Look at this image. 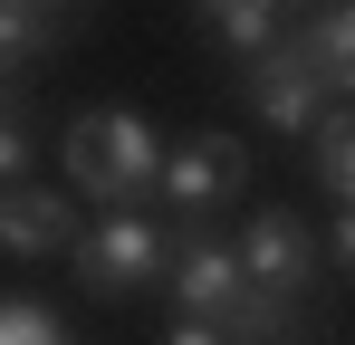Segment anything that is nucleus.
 <instances>
[{"instance_id":"f8f14e48","label":"nucleus","mask_w":355,"mask_h":345,"mask_svg":"<svg viewBox=\"0 0 355 345\" xmlns=\"http://www.w3.org/2000/svg\"><path fill=\"white\" fill-rule=\"evenodd\" d=\"M0 345H67V326L29 297H0Z\"/></svg>"},{"instance_id":"423d86ee","label":"nucleus","mask_w":355,"mask_h":345,"mask_svg":"<svg viewBox=\"0 0 355 345\" xmlns=\"http://www.w3.org/2000/svg\"><path fill=\"white\" fill-rule=\"evenodd\" d=\"M279 39L307 57V77L327 96H355V0H288V29Z\"/></svg>"},{"instance_id":"9d476101","label":"nucleus","mask_w":355,"mask_h":345,"mask_svg":"<svg viewBox=\"0 0 355 345\" xmlns=\"http://www.w3.org/2000/svg\"><path fill=\"white\" fill-rule=\"evenodd\" d=\"M49 39H58V29H49L29 0H10V10H0V77H10V67H29V57H49Z\"/></svg>"},{"instance_id":"f257e3e1","label":"nucleus","mask_w":355,"mask_h":345,"mask_svg":"<svg viewBox=\"0 0 355 345\" xmlns=\"http://www.w3.org/2000/svg\"><path fill=\"white\" fill-rule=\"evenodd\" d=\"M58 154H67V192L106 202V211H135L154 192V172H164V144H154V125L135 106H77Z\"/></svg>"},{"instance_id":"20e7f679","label":"nucleus","mask_w":355,"mask_h":345,"mask_svg":"<svg viewBox=\"0 0 355 345\" xmlns=\"http://www.w3.org/2000/svg\"><path fill=\"white\" fill-rule=\"evenodd\" d=\"M240 278L250 288H269V297H307V288H317V230L297 221V211H250V230H240Z\"/></svg>"},{"instance_id":"9b49d317","label":"nucleus","mask_w":355,"mask_h":345,"mask_svg":"<svg viewBox=\"0 0 355 345\" xmlns=\"http://www.w3.org/2000/svg\"><path fill=\"white\" fill-rule=\"evenodd\" d=\"M29 154H39V125L19 106V87H0V182H29Z\"/></svg>"},{"instance_id":"0eeeda50","label":"nucleus","mask_w":355,"mask_h":345,"mask_svg":"<svg viewBox=\"0 0 355 345\" xmlns=\"http://www.w3.org/2000/svg\"><path fill=\"white\" fill-rule=\"evenodd\" d=\"M77 202L49 192V182H0V249L10 259H49V249H77Z\"/></svg>"},{"instance_id":"ddd939ff","label":"nucleus","mask_w":355,"mask_h":345,"mask_svg":"<svg viewBox=\"0 0 355 345\" xmlns=\"http://www.w3.org/2000/svg\"><path fill=\"white\" fill-rule=\"evenodd\" d=\"M29 10H39V19H49V29H67V19H87V10H96V0H29Z\"/></svg>"},{"instance_id":"4468645a","label":"nucleus","mask_w":355,"mask_h":345,"mask_svg":"<svg viewBox=\"0 0 355 345\" xmlns=\"http://www.w3.org/2000/svg\"><path fill=\"white\" fill-rule=\"evenodd\" d=\"M327 249H336V269H355V211H336V230H327Z\"/></svg>"},{"instance_id":"6e6552de","label":"nucleus","mask_w":355,"mask_h":345,"mask_svg":"<svg viewBox=\"0 0 355 345\" xmlns=\"http://www.w3.org/2000/svg\"><path fill=\"white\" fill-rule=\"evenodd\" d=\"M192 19L221 39V48L250 67L259 48H279V29H288V0H192Z\"/></svg>"},{"instance_id":"f03ea898","label":"nucleus","mask_w":355,"mask_h":345,"mask_svg":"<svg viewBox=\"0 0 355 345\" xmlns=\"http://www.w3.org/2000/svg\"><path fill=\"white\" fill-rule=\"evenodd\" d=\"M67 269L87 297H144V288H164L173 269V230L154 221V211H96V221L77 230V249H67Z\"/></svg>"},{"instance_id":"1a4fd4ad","label":"nucleus","mask_w":355,"mask_h":345,"mask_svg":"<svg viewBox=\"0 0 355 345\" xmlns=\"http://www.w3.org/2000/svg\"><path fill=\"white\" fill-rule=\"evenodd\" d=\"M307 163L327 182V202L355 211V96H327V115L307 125Z\"/></svg>"},{"instance_id":"dca6fc26","label":"nucleus","mask_w":355,"mask_h":345,"mask_svg":"<svg viewBox=\"0 0 355 345\" xmlns=\"http://www.w3.org/2000/svg\"><path fill=\"white\" fill-rule=\"evenodd\" d=\"M0 10H10V0H0Z\"/></svg>"},{"instance_id":"2eb2a0df","label":"nucleus","mask_w":355,"mask_h":345,"mask_svg":"<svg viewBox=\"0 0 355 345\" xmlns=\"http://www.w3.org/2000/svg\"><path fill=\"white\" fill-rule=\"evenodd\" d=\"M164 345H231V336H221V326H202V317H182V326H173Z\"/></svg>"},{"instance_id":"7ed1b4c3","label":"nucleus","mask_w":355,"mask_h":345,"mask_svg":"<svg viewBox=\"0 0 355 345\" xmlns=\"http://www.w3.org/2000/svg\"><path fill=\"white\" fill-rule=\"evenodd\" d=\"M250 192V154H240V134H182L164 172H154V202L173 211V221H202V211H221Z\"/></svg>"},{"instance_id":"39448f33","label":"nucleus","mask_w":355,"mask_h":345,"mask_svg":"<svg viewBox=\"0 0 355 345\" xmlns=\"http://www.w3.org/2000/svg\"><path fill=\"white\" fill-rule=\"evenodd\" d=\"M240 96H250V115L269 125V134H307L317 115H327V87L307 77V57L279 39V48H259L250 67H240Z\"/></svg>"}]
</instances>
